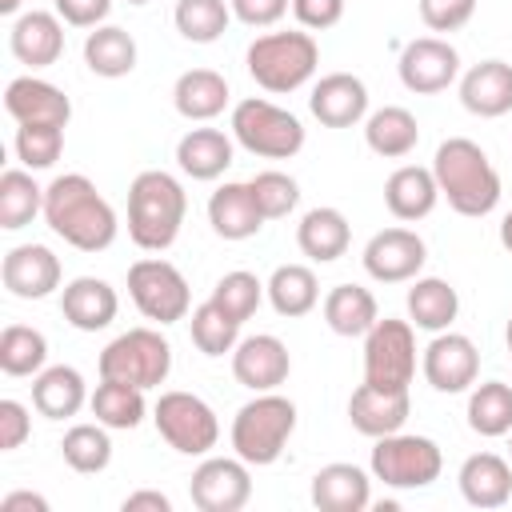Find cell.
<instances>
[{"instance_id":"cell-26","label":"cell","mask_w":512,"mask_h":512,"mask_svg":"<svg viewBox=\"0 0 512 512\" xmlns=\"http://www.w3.org/2000/svg\"><path fill=\"white\" fill-rule=\"evenodd\" d=\"M208 224L220 240H248L264 228V212L248 184H220L208 196Z\"/></svg>"},{"instance_id":"cell-2","label":"cell","mask_w":512,"mask_h":512,"mask_svg":"<svg viewBox=\"0 0 512 512\" xmlns=\"http://www.w3.org/2000/svg\"><path fill=\"white\" fill-rule=\"evenodd\" d=\"M432 176L440 196L460 216H488L500 204V172L488 152L468 136H448L432 156Z\"/></svg>"},{"instance_id":"cell-23","label":"cell","mask_w":512,"mask_h":512,"mask_svg":"<svg viewBox=\"0 0 512 512\" xmlns=\"http://www.w3.org/2000/svg\"><path fill=\"white\" fill-rule=\"evenodd\" d=\"M460 104L480 116L496 120L512 112V64L504 60H480L460 76Z\"/></svg>"},{"instance_id":"cell-5","label":"cell","mask_w":512,"mask_h":512,"mask_svg":"<svg viewBox=\"0 0 512 512\" xmlns=\"http://www.w3.org/2000/svg\"><path fill=\"white\" fill-rule=\"evenodd\" d=\"M296 432V404L280 392H256L232 416V452L256 468L276 464Z\"/></svg>"},{"instance_id":"cell-36","label":"cell","mask_w":512,"mask_h":512,"mask_svg":"<svg viewBox=\"0 0 512 512\" xmlns=\"http://www.w3.org/2000/svg\"><path fill=\"white\" fill-rule=\"evenodd\" d=\"M268 300L280 316H308L316 304H320V280L308 264H280L272 276H268Z\"/></svg>"},{"instance_id":"cell-32","label":"cell","mask_w":512,"mask_h":512,"mask_svg":"<svg viewBox=\"0 0 512 512\" xmlns=\"http://www.w3.org/2000/svg\"><path fill=\"white\" fill-rule=\"evenodd\" d=\"M364 144L384 160H400L420 144V124L408 108L384 104L364 120Z\"/></svg>"},{"instance_id":"cell-20","label":"cell","mask_w":512,"mask_h":512,"mask_svg":"<svg viewBox=\"0 0 512 512\" xmlns=\"http://www.w3.org/2000/svg\"><path fill=\"white\" fill-rule=\"evenodd\" d=\"M408 412H412V396L408 392L376 388L368 380L348 396V420H352V428L360 436H372V440L400 432L404 420H408Z\"/></svg>"},{"instance_id":"cell-39","label":"cell","mask_w":512,"mask_h":512,"mask_svg":"<svg viewBox=\"0 0 512 512\" xmlns=\"http://www.w3.org/2000/svg\"><path fill=\"white\" fill-rule=\"evenodd\" d=\"M44 212V188L32 180L28 168H8L0 176V228L16 232Z\"/></svg>"},{"instance_id":"cell-37","label":"cell","mask_w":512,"mask_h":512,"mask_svg":"<svg viewBox=\"0 0 512 512\" xmlns=\"http://www.w3.org/2000/svg\"><path fill=\"white\" fill-rule=\"evenodd\" d=\"M88 404H92V416H96L104 428H116V432L136 428V424L144 420V412H148L144 388L124 384V380H100Z\"/></svg>"},{"instance_id":"cell-47","label":"cell","mask_w":512,"mask_h":512,"mask_svg":"<svg viewBox=\"0 0 512 512\" xmlns=\"http://www.w3.org/2000/svg\"><path fill=\"white\" fill-rule=\"evenodd\" d=\"M476 16V0H420V20L432 32H460Z\"/></svg>"},{"instance_id":"cell-48","label":"cell","mask_w":512,"mask_h":512,"mask_svg":"<svg viewBox=\"0 0 512 512\" xmlns=\"http://www.w3.org/2000/svg\"><path fill=\"white\" fill-rule=\"evenodd\" d=\"M32 436V416L20 400H0V452H16Z\"/></svg>"},{"instance_id":"cell-11","label":"cell","mask_w":512,"mask_h":512,"mask_svg":"<svg viewBox=\"0 0 512 512\" xmlns=\"http://www.w3.org/2000/svg\"><path fill=\"white\" fill-rule=\"evenodd\" d=\"M416 376V332L412 320H376L364 332V380L376 388L408 392Z\"/></svg>"},{"instance_id":"cell-28","label":"cell","mask_w":512,"mask_h":512,"mask_svg":"<svg viewBox=\"0 0 512 512\" xmlns=\"http://www.w3.org/2000/svg\"><path fill=\"white\" fill-rule=\"evenodd\" d=\"M88 384L72 364H52L40 368L32 380V408L48 420H68L88 404Z\"/></svg>"},{"instance_id":"cell-27","label":"cell","mask_w":512,"mask_h":512,"mask_svg":"<svg viewBox=\"0 0 512 512\" xmlns=\"http://www.w3.org/2000/svg\"><path fill=\"white\" fill-rule=\"evenodd\" d=\"M296 244H300V252H304L308 260L332 264V260H340V256L348 252V244H352V224H348V216H344L340 208H328V204L308 208V212L300 216V224H296Z\"/></svg>"},{"instance_id":"cell-50","label":"cell","mask_w":512,"mask_h":512,"mask_svg":"<svg viewBox=\"0 0 512 512\" xmlns=\"http://www.w3.org/2000/svg\"><path fill=\"white\" fill-rule=\"evenodd\" d=\"M228 4H232V16L240 24H248V28H272L288 12L292 0H228Z\"/></svg>"},{"instance_id":"cell-40","label":"cell","mask_w":512,"mask_h":512,"mask_svg":"<svg viewBox=\"0 0 512 512\" xmlns=\"http://www.w3.org/2000/svg\"><path fill=\"white\" fill-rule=\"evenodd\" d=\"M60 456L72 472H104L112 464V440H108V428L96 420V424H72L60 440Z\"/></svg>"},{"instance_id":"cell-33","label":"cell","mask_w":512,"mask_h":512,"mask_svg":"<svg viewBox=\"0 0 512 512\" xmlns=\"http://www.w3.org/2000/svg\"><path fill=\"white\" fill-rule=\"evenodd\" d=\"M460 312V296L448 280L440 276H416L412 288H408V320L412 328H424V332H444L452 328Z\"/></svg>"},{"instance_id":"cell-54","label":"cell","mask_w":512,"mask_h":512,"mask_svg":"<svg viewBox=\"0 0 512 512\" xmlns=\"http://www.w3.org/2000/svg\"><path fill=\"white\" fill-rule=\"evenodd\" d=\"M500 244H504V248L512 252V212H508V216L500 220Z\"/></svg>"},{"instance_id":"cell-38","label":"cell","mask_w":512,"mask_h":512,"mask_svg":"<svg viewBox=\"0 0 512 512\" xmlns=\"http://www.w3.org/2000/svg\"><path fill=\"white\" fill-rule=\"evenodd\" d=\"M468 428L476 436H508L512 432V384L484 380L468 392Z\"/></svg>"},{"instance_id":"cell-9","label":"cell","mask_w":512,"mask_h":512,"mask_svg":"<svg viewBox=\"0 0 512 512\" xmlns=\"http://www.w3.org/2000/svg\"><path fill=\"white\" fill-rule=\"evenodd\" d=\"M156 432L164 436L168 448H176L180 456H208L220 440V420L212 412L208 400H200L196 392H160L156 408H152Z\"/></svg>"},{"instance_id":"cell-19","label":"cell","mask_w":512,"mask_h":512,"mask_svg":"<svg viewBox=\"0 0 512 512\" xmlns=\"http://www.w3.org/2000/svg\"><path fill=\"white\" fill-rule=\"evenodd\" d=\"M4 108L16 124H60V128H68V120H72V100L64 96V88H56L40 76L8 80Z\"/></svg>"},{"instance_id":"cell-41","label":"cell","mask_w":512,"mask_h":512,"mask_svg":"<svg viewBox=\"0 0 512 512\" xmlns=\"http://www.w3.org/2000/svg\"><path fill=\"white\" fill-rule=\"evenodd\" d=\"M48 360V340L40 328L8 324L0 332V368L4 376H36Z\"/></svg>"},{"instance_id":"cell-31","label":"cell","mask_w":512,"mask_h":512,"mask_svg":"<svg viewBox=\"0 0 512 512\" xmlns=\"http://www.w3.org/2000/svg\"><path fill=\"white\" fill-rule=\"evenodd\" d=\"M176 164L192 180H216L232 164V136L220 128H188L176 144Z\"/></svg>"},{"instance_id":"cell-15","label":"cell","mask_w":512,"mask_h":512,"mask_svg":"<svg viewBox=\"0 0 512 512\" xmlns=\"http://www.w3.org/2000/svg\"><path fill=\"white\" fill-rule=\"evenodd\" d=\"M364 272L380 284H404L416 280L424 260H428V244L412 232V228H384L364 244Z\"/></svg>"},{"instance_id":"cell-14","label":"cell","mask_w":512,"mask_h":512,"mask_svg":"<svg viewBox=\"0 0 512 512\" xmlns=\"http://www.w3.org/2000/svg\"><path fill=\"white\" fill-rule=\"evenodd\" d=\"M420 372L436 392H468L480 376V352L464 332H436L420 356Z\"/></svg>"},{"instance_id":"cell-22","label":"cell","mask_w":512,"mask_h":512,"mask_svg":"<svg viewBox=\"0 0 512 512\" xmlns=\"http://www.w3.org/2000/svg\"><path fill=\"white\" fill-rule=\"evenodd\" d=\"M60 312H64V320H68L76 332H100V328H108V324L116 320L120 296H116V288H112L108 280H100V276H76V280H68L64 292H60Z\"/></svg>"},{"instance_id":"cell-35","label":"cell","mask_w":512,"mask_h":512,"mask_svg":"<svg viewBox=\"0 0 512 512\" xmlns=\"http://www.w3.org/2000/svg\"><path fill=\"white\" fill-rule=\"evenodd\" d=\"M376 320H380L376 296L368 288H360V284H336L324 296V324L336 336H364Z\"/></svg>"},{"instance_id":"cell-13","label":"cell","mask_w":512,"mask_h":512,"mask_svg":"<svg viewBox=\"0 0 512 512\" xmlns=\"http://www.w3.org/2000/svg\"><path fill=\"white\" fill-rule=\"evenodd\" d=\"M400 84L416 96H436L460 76V52L440 36H416L400 48L396 60Z\"/></svg>"},{"instance_id":"cell-24","label":"cell","mask_w":512,"mask_h":512,"mask_svg":"<svg viewBox=\"0 0 512 512\" xmlns=\"http://www.w3.org/2000/svg\"><path fill=\"white\" fill-rule=\"evenodd\" d=\"M312 504L320 512H364L372 504V480L364 468L356 464H324L316 476H312Z\"/></svg>"},{"instance_id":"cell-56","label":"cell","mask_w":512,"mask_h":512,"mask_svg":"<svg viewBox=\"0 0 512 512\" xmlns=\"http://www.w3.org/2000/svg\"><path fill=\"white\" fill-rule=\"evenodd\" d=\"M504 340H508V352H512V316H508V328H504Z\"/></svg>"},{"instance_id":"cell-10","label":"cell","mask_w":512,"mask_h":512,"mask_svg":"<svg viewBox=\"0 0 512 512\" xmlns=\"http://www.w3.org/2000/svg\"><path fill=\"white\" fill-rule=\"evenodd\" d=\"M128 296L136 312L156 324H176L192 312V292H188L184 272L160 256H144L128 268Z\"/></svg>"},{"instance_id":"cell-16","label":"cell","mask_w":512,"mask_h":512,"mask_svg":"<svg viewBox=\"0 0 512 512\" xmlns=\"http://www.w3.org/2000/svg\"><path fill=\"white\" fill-rule=\"evenodd\" d=\"M288 372H292L288 344L272 332L244 336L232 348V376H236V384H244L252 392H276L288 380Z\"/></svg>"},{"instance_id":"cell-42","label":"cell","mask_w":512,"mask_h":512,"mask_svg":"<svg viewBox=\"0 0 512 512\" xmlns=\"http://www.w3.org/2000/svg\"><path fill=\"white\" fill-rule=\"evenodd\" d=\"M176 32L192 44H212L224 36L228 20H232V4L228 0H176Z\"/></svg>"},{"instance_id":"cell-44","label":"cell","mask_w":512,"mask_h":512,"mask_svg":"<svg viewBox=\"0 0 512 512\" xmlns=\"http://www.w3.org/2000/svg\"><path fill=\"white\" fill-rule=\"evenodd\" d=\"M264 284H260V276L256 272H244V268H236V272H224L220 280H216V288H212V304H220L232 320H248L256 308H260V300H264Z\"/></svg>"},{"instance_id":"cell-3","label":"cell","mask_w":512,"mask_h":512,"mask_svg":"<svg viewBox=\"0 0 512 512\" xmlns=\"http://www.w3.org/2000/svg\"><path fill=\"white\" fill-rule=\"evenodd\" d=\"M184 212H188V196L172 172L148 168L132 180V188H128V236L136 248H144V252L172 248L180 228H184Z\"/></svg>"},{"instance_id":"cell-8","label":"cell","mask_w":512,"mask_h":512,"mask_svg":"<svg viewBox=\"0 0 512 512\" xmlns=\"http://www.w3.org/2000/svg\"><path fill=\"white\" fill-rule=\"evenodd\" d=\"M368 464H372V476L384 480L388 488H428L444 472V452L432 436H416L400 428L376 440Z\"/></svg>"},{"instance_id":"cell-58","label":"cell","mask_w":512,"mask_h":512,"mask_svg":"<svg viewBox=\"0 0 512 512\" xmlns=\"http://www.w3.org/2000/svg\"><path fill=\"white\" fill-rule=\"evenodd\" d=\"M508 452H512V432H508Z\"/></svg>"},{"instance_id":"cell-25","label":"cell","mask_w":512,"mask_h":512,"mask_svg":"<svg viewBox=\"0 0 512 512\" xmlns=\"http://www.w3.org/2000/svg\"><path fill=\"white\" fill-rule=\"evenodd\" d=\"M456 484L472 508H504L512 500V464L496 452H472L460 464Z\"/></svg>"},{"instance_id":"cell-6","label":"cell","mask_w":512,"mask_h":512,"mask_svg":"<svg viewBox=\"0 0 512 512\" xmlns=\"http://www.w3.org/2000/svg\"><path fill=\"white\" fill-rule=\"evenodd\" d=\"M100 380H124L136 388H160L172 372V344L156 328H128L104 344L96 360Z\"/></svg>"},{"instance_id":"cell-7","label":"cell","mask_w":512,"mask_h":512,"mask_svg":"<svg viewBox=\"0 0 512 512\" xmlns=\"http://www.w3.org/2000/svg\"><path fill=\"white\" fill-rule=\"evenodd\" d=\"M232 136L240 148L264 160H292L304 148V124L264 96H248L232 108Z\"/></svg>"},{"instance_id":"cell-29","label":"cell","mask_w":512,"mask_h":512,"mask_svg":"<svg viewBox=\"0 0 512 512\" xmlns=\"http://www.w3.org/2000/svg\"><path fill=\"white\" fill-rule=\"evenodd\" d=\"M228 80L212 68H188L176 76L172 84V104L184 120H216L224 108H228Z\"/></svg>"},{"instance_id":"cell-52","label":"cell","mask_w":512,"mask_h":512,"mask_svg":"<svg viewBox=\"0 0 512 512\" xmlns=\"http://www.w3.org/2000/svg\"><path fill=\"white\" fill-rule=\"evenodd\" d=\"M120 508L124 512H172V500L156 488H140V492H128Z\"/></svg>"},{"instance_id":"cell-49","label":"cell","mask_w":512,"mask_h":512,"mask_svg":"<svg viewBox=\"0 0 512 512\" xmlns=\"http://www.w3.org/2000/svg\"><path fill=\"white\" fill-rule=\"evenodd\" d=\"M292 16L300 20V28L324 32L344 20V0H292Z\"/></svg>"},{"instance_id":"cell-30","label":"cell","mask_w":512,"mask_h":512,"mask_svg":"<svg viewBox=\"0 0 512 512\" xmlns=\"http://www.w3.org/2000/svg\"><path fill=\"white\" fill-rule=\"evenodd\" d=\"M440 200V188H436V176L432 168H420V164H400L388 180H384V204L396 220H424Z\"/></svg>"},{"instance_id":"cell-18","label":"cell","mask_w":512,"mask_h":512,"mask_svg":"<svg viewBox=\"0 0 512 512\" xmlns=\"http://www.w3.org/2000/svg\"><path fill=\"white\" fill-rule=\"evenodd\" d=\"M308 108L324 128H352L368 116V88L352 72H328L312 84Z\"/></svg>"},{"instance_id":"cell-55","label":"cell","mask_w":512,"mask_h":512,"mask_svg":"<svg viewBox=\"0 0 512 512\" xmlns=\"http://www.w3.org/2000/svg\"><path fill=\"white\" fill-rule=\"evenodd\" d=\"M20 4H24V0H0V12L12 16V12H20Z\"/></svg>"},{"instance_id":"cell-12","label":"cell","mask_w":512,"mask_h":512,"mask_svg":"<svg viewBox=\"0 0 512 512\" xmlns=\"http://www.w3.org/2000/svg\"><path fill=\"white\" fill-rule=\"evenodd\" d=\"M248 460L240 456H204L188 480V496L200 512H240L252 500Z\"/></svg>"},{"instance_id":"cell-43","label":"cell","mask_w":512,"mask_h":512,"mask_svg":"<svg viewBox=\"0 0 512 512\" xmlns=\"http://www.w3.org/2000/svg\"><path fill=\"white\" fill-rule=\"evenodd\" d=\"M188 328H192V344H196L204 356H224V352H232V348L240 344V320H232V316H228L220 304H212V300H204V304L192 308Z\"/></svg>"},{"instance_id":"cell-46","label":"cell","mask_w":512,"mask_h":512,"mask_svg":"<svg viewBox=\"0 0 512 512\" xmlns=\"http://www.w3.org/2000/svg\"><path fill=\"white\" fill-rule=\"evenodd\" d=\"M248 188H252V196H256L264 220H280V216H288V212L300 204V184H296L288 172H280V168L256 172V176L248 180Z\"/></svg>"},{"instance_id":"cell-1","label":"cell","mask_w":512,"mask_h":512,"mask_svg":"<svg viewBox=\"0 0 512 512\" xmlns=\"http://www.w3.org/2000/svg\"><path fill=\"white\" fill-rule=\"evenodd\" d=\"M44 220L64 244L80 252H104L120 232L116 208L84 172H64L44 188Z\"/></svg>"},{"instance_id":"cell-4","label":"cell","mask_w":512,"mask_h":512,"mask_svg":"<svg viewBox=\"0 0 512 512\" xmlns=\"http://www.w3.org/2000/svg\"><path fill=\"white\" fill-rule=\"evenodd\" d=\"M248 76L264 88V92H296L304 88L316 68H320V44L312 40V32H264L248 44Z\"/></svg>"},{"instance_id":"cell-53","label":"cell","mask_w":512,"mask_h":512,"mask_svg":"<svg viewBox=\"0 0 512 512\" xmlns=\"http://www.w3.org/2000/svg\"><path fill=\"white\" fill-rule=\"evenodd\" d=\"M0 512H48V500H44L40 492L20 488V492H8V496L0 500Z\"/></svg>"},{"instance_id":"cell-17","label":"cell","mask_w":512,"mask_h":512,"mask_svg":"<svg viewBox=\"0 0 512 512\" xmlns=\"http://www.w3.org/2000/svg\"><path fill=\"white\" fill-rule=\"evenodd\" d=\"M60 256L48 244H16L4 252L0 280L16 300H44L60 288Z\"/></svg>"},{"instance_id":"cell-51","label":"cell","mask_w":512,"mask_h":512,"mask_svg":"<svg viewBox=\"0 0 512 512\" xmlns=\"http://www.w3.org/2000/svg\"><path fill=\"white\" fill-rule=\"evenodd\" d=\"M112 12V0H56V16L72 28H100Z\"/></svg>"},{"instance_id":"cell-45","label":"cell","mask_w":512,"mask_h":512,"mask_svg":"<svg viewBox=\"0 0 512 512\" xmlns=\"http://www.w3.org/2000/svg\"><path fill=\"white\" fill-rule=\"evenodd\" d=\"M16 160L28 168V172H40V168H52L64 152V128L60 124H20L16 128Z\"/></svg>"},{"instance_id":"cell-21","label":"cell","mask_w":512,"mask_h":512,"mask_svg":"<svg viewBox=\"0 0 512 512\" xmlns=\"http://www.w3.org/2000/svg\"><path fill=\"white\" fill-rule=\"evenodd\" d=\"M8 48L20 64L28 68H48L60 60L64 52V24L56 12H44V8H32V12H20L12 20V32H8Z\"/></svg>"},{"instance_id":"cell-57","label":"cell","mask_w":512,"mask_h":512,"mask_svg":"<svg viewBox=\"0 0 512 512\" xmlns=\"http://www.w3.org/2000/svg\"><path fill=\"white\" fill-rule=\"evenodd\" d=\"M128 4H136V8H140V4H148V0H128Z\"/></svg>"},{"instance_id":"cell-34","label":"cell","mask_w":512,"mask_h":512,"mask_svg":"<svg viewBox=\"0 0 512 512\" xmlns=\"http://www.w3.org/2000/svg\"><path fill=\"white\" fill-rule=\"evenodd\" d=\"M84 64L104 76V80H120L136 68V40L132 32L116 28V24H100L84 36Z\"/></svg>"}]
</instances>
